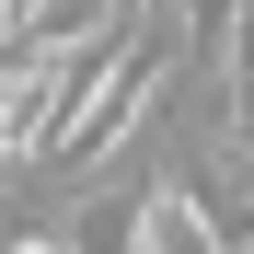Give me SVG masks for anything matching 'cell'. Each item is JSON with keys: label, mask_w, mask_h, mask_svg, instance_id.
<instances>
[{"label": "cell", "mask_w": 254, "mask_h": 254, "mask_svg": "<svg viewBox=\"0 0 254 254\" xmlns=\"http://www.w3.org/2000/svg\"><path fill=\"white\" fill-rule=\"evenodd\" d=\"M185 35H196V12H127V23H116V47H104V69H93V93H81L69 127L47 139V174H69V185H104V174H116V150L150 127L162 93H174Z\"/></svg>", "instance_id": "cell-1"}, {"label": "cell", "mask_w": 254, "mask_h": 254, "mask_svg": "<svg viewBox=\"0 0 254 254\" xmlns=\"http://www.w3.org/2000/svg\"><path fill=\"white\" fill-rule=\"evenodd\" d=\"M139 208H150V174L139 185H81V208H69V220H58V243L69 254H139Z\"/></svg>", "instance_id": "cell-2"}, {"label": "cell", "mask_w": 254, "mask_h": 254, "mask_svg": "<svg viewBox=\"0 0 254 254\" xmlns=\"http://www.w3.org/2000/svg\"><path fill=\"white\" fill-rule=\"evenodd\" d=\"M139 254H231V243H220V231H208V220H196V208H185L174 185L150 174V208H139Z\"/></svg>", "instance_id": "cell-3"}, {"label": "cell", "mask_w": 254, "mask_h": 254, "mask_svg": "<svg viewBox=\"0 0 254 254\" xmlns=\"http://www.w3.org/2000/svg\"><path fill=\"white\" fill-rule=\"evenodd\" d=\"M0 254H69V243H58V220H23V231L0 243Z\"/></svg>", "instance_id": "cell-4"}]
</instances>
